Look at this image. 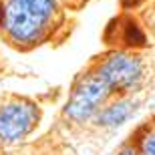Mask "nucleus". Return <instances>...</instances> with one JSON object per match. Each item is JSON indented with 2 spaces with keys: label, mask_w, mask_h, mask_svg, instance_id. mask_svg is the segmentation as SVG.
Segmentation results:
<instances>
[{
  "label": "nucleus",
  "mask_w": 155,
  "mask_h": 155,
  "mask_svg": "<svg viewBox=\"0 0 155 155\" xmlns=\"http://www.w3.org/2000/svg\"><path fill=\"white\" fill-rule=\"evenodd\" d=\"M57 10V0H6L0 28L14 46L32 48L48 38Z\"/></svg>",
  "instance_id": "f257e3e1"
},
{
  "label": "nucleus",
  "mask_w": 155,
  "mask_h": 155,
  "mask_svg": "<svg viewBox=\"0 0 155 155\" xmlns=\"http://www.w3.org/2000/svg\"><path fill=\"white\" fill-rule=\"evenodd\" d=\"M111 99H113V93L105 85V81L93 69H89L85 75H81L75 81L71 95L63 107V115L67 121L75 123V125H85V123L93 121V117Z\"/></svg>",
  "instance_id": "f03ea898"
},
{
  "label": "nucleus",
  "mask_w": 155,
  "mask_h": 155,
  "mask_svg": "<svg viewBox=\"0 0 155 155\" xmlns=\"http://www.w3.org/2000/svg\"><path fill=\"white\" fill-rule=\"evenodd\" d=\"M93 71L105 81L113 97H129V93L135 91L145 77V64L141 57L121 48L99 58Z\"/></svg>",
  "instance_id": "7ed1b4c3"
},
{
  "label": "nucleus",
  "mask_w": 155,
  "mask_h": 155,
  "mask_svg": "<svg viewBox=\"0 0 155 155\" xmlns=\"http://www.w3.org/2000/svg\"><path fill=\"white\" fill-rule=\"evenodd\" d=\"M40 123V107L26 97H8L0 103V145H18Z\"/></svg>",
  "instance_id": "20e7f679"
},
{
  "label": "nucleus",
  "mask_w": 155,
  "mask_h": 155,
  "mask_svg": "<svg viewBox=\"0 0 155 155\" xmlns=\"http://www.w3.org/2000/svg\"><path fill=\"white\" fill-rule=\"evenodd\" d=\"M133 111H135V101L131 97H113L93 117V123L99 129H115L133 115Z\"/></svg>",
  "instance_id": "39448f33"
},
{
  "label": "nucleus",
  "mask_w": 155,
  "mask_h": 155,
  "mask_svg": "<svg viewBox=\"0 0 155 155\" xmlns=\"http://www.w3.org/2000/svg\"><path fill=\"white\" fill-rule=\"evenodd\" d=\"M117 24H119V26H117L115 40H119V45H123L125 48H139V46H145V42H147L145 30L141 28L133 18H119Z\"/></svg>",
  "instance_id": "423d86ee"
},
{
  "label": "nucleus",
  "mask_w": 155,
  "mask_h": 155,
  "mask_svg": "<svg viewBox=\"0 0 155 155\" xmlns=\"http://www.w3.org/2000/svg\"><path fill=\"white\" fill-rule=\"evenodd\" d=\"M135 145H137V149L141 155H155V129L145 131Z\"/></svg>",
  "instance_id": "0eeeda50"
},
{
  "label": "nucleus",
  "mask_w": 155,
  "mask_h": 155,
  "mask_svg": "<svg viewBox=\"0 0 155 155\" xmlns=\"http://www.w3.org/2000/svg\"><path fill=\"white\" fill-rule=\"evenodd\" d=\"M117 155H141V153H139L135 143H129V145H123V147L117 151Z\"/></svg>",
  "instance_id": "6e6552de"
},
{
  "label": "nucleus",
  "mask_w": 155,
  "mask_h": 155,
  "mask_svg": "<svg viewBox=\"0 0 155 155\" xmlns=\"http://www.w3.org/2000/svg\"><path fill=\"white\" fill-rule=\"evenodd\" d=\"M153 30H155V26H153Z\"/></svg>",
  "instance_id": "1a4fd4ad"
}]
</instances>
